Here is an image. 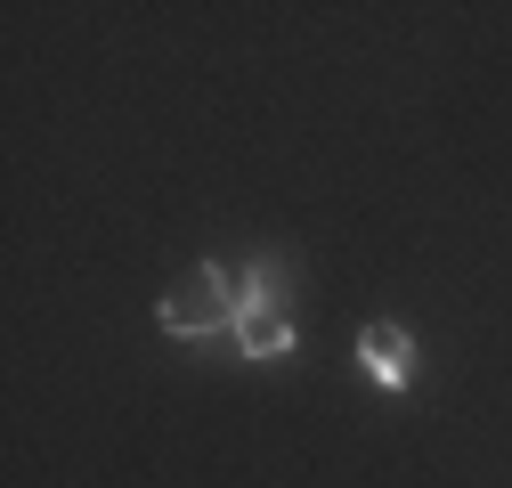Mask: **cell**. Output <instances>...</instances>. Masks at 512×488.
Here are the masks:
<instances>
[{
  "instance_id": "cell-3",
  "label": "cell",
  "mask_w": 512,
  "mask_h": 488,
  "mask_svg": "<svg viewBox=\"0 0 512 488\" xmlns=\"http://www.w3.org/2000/svg\"><path fill=\"white\" fill-rule=\"evenodd\" d=\"M236 350L252 366H269V358H293V301L269 293V301H244L236 310Z\"/></svg>"
},
{
  "instance_id": "cell-1",
  "label": "cell",
  "mask_w": 512,
  "mask_h": 488,
  "mask_svg": "<svg viewBox=\"0 0 512 488\" xmlns=\"http://www.w3.org/2000/svg\"><path fill=\"white\" fill-rule=\"evenodd\" d=\"M236 310H244V293H236V269L228 261H196L171 293H163V310H155V326L171 334V342H220V334H236Z\"/></svg>"
},
{
  "instance_id": "cell-2",
  "label": "cell",
  "mask_w": 512,
  "mask_h": 488,
  "mask_svg": "<svg viewBox=\"0 0 512 488\" xmlns=\"http://www.w3.org/2000/svg\"><path fill=\"white\" fill-rule=\"evenodd\" d=\"M358 375H366L374 391L407 399V391H415V375H423V350H415V334H407L399 318H366V326H358Z\"/></svg>"
}]
</instances>
